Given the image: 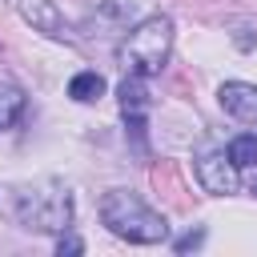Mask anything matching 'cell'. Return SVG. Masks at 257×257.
I'll return each mask as SVG.
<instances>
[{
	"label": "cell",
	"mask_w": 257,
	"mask_h": 257,
	"mask_svg": "<svg viewBox=\"0 0 257 257\" xmlns=\"http://www.w3.org/2000/svg\"><path fill=\"white\" fill-rule=\"evenodd\" d=\"M253 193H257V181H253Z\"/></svg>",
	"instance_id": "cell-15"
},
{
	"label": "cell",
	"mask_w": 257,
	"mask_h": 257,
	"mask_svg": "<svg viewBox=\"0 0 257 257\" xmlns=\"http://www.w3.org/2000/svg\"><path fill=\"white\" fill-rule=\"evenodd\" d=\"M68 96L80 100V104L100 100V96H104V76H100V72H76V76L68 80Z\"/></svg>",
	"instance_id": "cell-10"
},
{
	"label": "cell",
	"mask_w": 257,
	"mask_h": 257,
	"mask_svg": "<svg viewBox=\"0 0 257 257\" xmlns=\"http://www.w3.org/2000/svg\"><path fill=\"white\" fill-rule=\"evenodd\" d=\"M116 96H120V112L124 116H145V108H149V92H145V76H124L120 80V88H116Z\"/></svg>",
	"instance_id": "cell-9"
},
{
	"label": "cell",
	"mask_w": 257,
	"mask_h": 257,
	"mask_svg": "<svg viewBox=\"0 0 257 257\" xmlns=\"http://www.w3.org/2000/svg\"><path fill=\"white\" fill-rule=\"evenodd\" d=\"M169 48H173V20L157 12L128 28V36L116 44V60L133 76H157L169 60Z\"/></svg>",
	"instance_id": "cell-2"
},
{
	"label": "cell",
	"mask_w": 257,
	"mask_h": 257,
	"mask_svg": "<svg viewBox=\"0 0 257 257\" xmlns=\"http://www.w3.org/2000/svg\"><path fill=\"white\" fill-rule=\"evenodd\" d=\"M217 100H221V108H225L233 120H241V124H257V84L229 80V84H221Z\"/></svg>",
	"instance_id": "cell-5"
},
{
	"label": "cell",
	"mask_w": 257,
	"mask_h": 257,
	"mask_svg": "<svg viewBox=\"0 0 257 257\" xmlns=\"http://www.w3.org/2000/svg\"><path fill=\"white\" fill-rule=\"evenodd\" d=\"M197 177H201V185L213 193V197H229V193H237V165H233V157L229 153H205L201 161H197Z\"/></svg>",
	"instance_id": "cell-4"
},
{
	"label": "cell",
	"mask_w": 257,
	"mask_h": 257,
	"mask_svg": "<svg viewBox=\"0 0 257 257\" xmlns=\"http://www.w3.org/2000/svg\"><path fill=\"white\" fill-rule=\"evenodd\" d=\"M205 245V229H193V233H185V237H177V253H193V249H201Z\"/></svg>",
	"instance_id": "cell-12"
},
{
	"label": "cell",
	"mask_w": 257,
	"mask_h": 257,
	"mask_svg": "<svg viewBox=\"0 0 257 257\" xmlns=\"http://www.w3.org/2000/svg\"><path fill=\"white\" fill-rule=\"evenodd\" d=\"M16 4H20V16L32 28H40L44 36H52V40H64L68 36V24H64L56 0H16Z\"/></svg>",
	"instance_id": "cell-6"
},
{
	"label": "cell",
	"mask_w": 257,
	"mask_h": 257,
	"mask_svg": "<svg viewBox=\"0 0 257 257\" xmlns=\"http://www.w3.org/2000/svg\"><path fill=\"white\" fill-rule=\"evenodd\" d=\"M225 153L233 157V165H237V169H245V165H257V137L241 133V137H233V141H229V149H225Z\"/></svg>",
	"instance_id": "cell-11"
},
{
	"label": "cell",
	"mask_w": 257,
	"mask_h": 257,
	"mask_svg": "<svg viewBox=\"0 0 257 257\" xmlns=\"http://www.w3.org/2000/svg\"><path fill=\"white\" fill-rule=\"evenodd\" d=\"M24 116V88L8 76H0V133L12 128L16 120Z\"/></svg>",
	"instance_id": "cell-8"
},
{
	"label": "cell",
	"mask_w": 257,
	"mask_h": 257,
	"mask_svg": "<svg viewBox=\"0 0 257 257\" xmlns=\"http://www.w3.org/2000/svg\"><path fill=\"white\" fill-rule=\"evenodd\" d=\"M12 213L24 229L36 233H68L72 225V193L64 181H40V185H24L12 201Z\"/></svg>",
	"instance_id": "cell-3"
},
{
	"label": "cell",
	"mask_w": 257,
	"mask_h": 257,
	"mask_svg": "<svg viewBox=\"0 0 257 257\" xmlns=\"http://www.w3.org/2000/svg\"><path fill=\"white\" fill-rule=\"evenodd\" d=\"M149 177H153L157 193H165L177 209H189V197H185V189H181V181H177V165H173V161H157Z\"/></svg>",
	"instance_id": "cell-7"
},
{
	"label": "cell",
	"mask_w": 257,
	"mask_h": 257,
	"mask_svg": "<svg viewBox=\"0 0 257 257\" xmlns=\"http://www.w3.org/2000/svg\"><path fill=\"white\" fill-rule=\"evenodd\" d=\"M100 221H104L116 237L133 241V245H157V241L169 237V221H165L157 209H149V205H145L137 193H128V189L104 193V201H100Z\"/></svg>",
	"instance_id": "cell-1"
},
{
	"label": "cell",
	"mask_w": 257,
	"mask_h": 257,
	"mask_svg": "<svg viewBox=\"0 0 257 257\" xmlns=\"http://www.w3.org/2000/svg\"><path fill=\"white\" fill-rule=\"evenodd\" d=\"M80 249H84V245H80L76 237H60V241H56V253H60V257H64V253H80Z\"/></svg>",
	"instance_id": "cell-13"
},
{
	"label": "cell",
	"mask_w": 257,
	"mask_h": 257,
	"mask_svg": "<svg viewBox=\"0 0 257 257\" xmlns=\"http://www.w3.org/2000/svg\"><path fill=\"white\" fill-rule=\"evenodd\" d=\"M237 44H241V48H253V36H249V28H241V32H237Z\"/></svg>",
	"instance_id": "cell-14"
}]
</instances>
